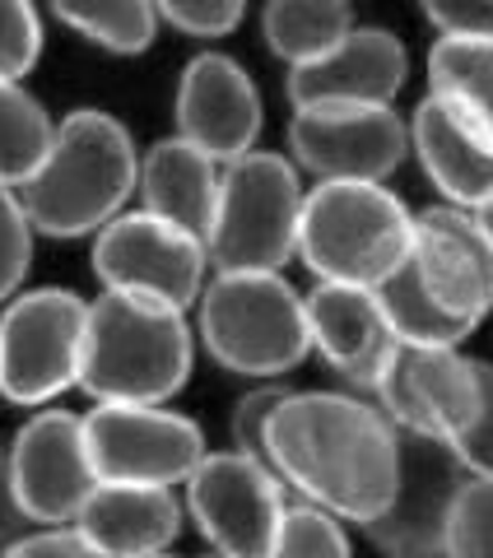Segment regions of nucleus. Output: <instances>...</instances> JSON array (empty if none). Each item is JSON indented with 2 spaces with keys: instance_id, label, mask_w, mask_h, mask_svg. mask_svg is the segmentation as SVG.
<instances>
[{
  "instance_id": "obj_27",
  "label": "nucleus",
  "mask_w": 493,
  "mask_h": 558,
  "mask_svg": "<svg viewBox=\"0 0 493 558\" xmlns=\"http://www.w3.org/2000/svg\"><path fill=\"white\" fill-rule=\"evenodd\" d=\"M270 554H279V558H345L349 554L345 521L330 508H322V502L289 494L285 508H279V521H275Z\"/></svg>"
},
{
  "instance_id": "obj_33",
  "label": "nucleus",
  "mask_w": 493,
  "mask_h": 558,
  "mask_svg": "<svg viewBox=\"0 0 493 558\" xmlns=\"http://www.w3.org/2000/svg\"><path fill=\"white\" fill-rule=\"evenodd\" d=\"M279 396H285V387L266 381V387H252L233 405V447L238 451H246V457H256V461H266V424H270V414L279 405Z\"/></svg>"
},
{
  "instance_id": "obj_31",
  "label": "nucleus",
  "mask_w": 493,
  "mask_h": 558,
  "mask_svg": "<svg viewBox=\"0 0 493 558\" xmlns=\"http://www.w3.org/2000/svg\"><path fill=\"white\" fill-rule=\"evenodd\" d=\"M154 10L187 38H228L246 20V0H154Z\"/></svg>"
},
{
  "instance_id": "obj_36",
  "label": "nucleus",
  "mask_w": 493,
  "mask_h": 558,
  "mask_svg": "<svg viewBox=\"0 0 493 558\" xmlns=\"http://www.w3.org/2000/svg\"><path fill=\"white\" fill-rule=\"evenodd\" d=\"M474 215V223H480V233H484V242H489V252H493V196H484L480 205L470 209Z\"/></svg>"
},
{
  "instance_id": "obj_16",
  "label": "nucleus",
  "mask_w": 493,
  "mask_h": 558,
  "mask_svg": "<svg viewBox=\"0 0 493 558\" xmlns=\"http://www.w3.org/2000/svg\"><path fill=\"white\" fill-rule=\"evenodd\" d=\"M410 266L452 317L480 326L493 312V252L470 209L447 201L419 209L410 238Z\"/></svg>"
},
{
  "instance_id": "obj_6",
  "label": "nucleus",
  "mask_w": 493,
  "mask_h": 558,
  "mask_svg": "<svg viewBox=\"0 0 493 558\" xmlns=\"http://www.w3.org/2000/svg\"><path fill=\"white\" fill-rule=\"evenodd\" d=\"M303 178L270 149H246L219 168V201L205 233L209 270H285L298 252Z\"/></svg>"
},
{
  "instance_id": "obj_18",
  "label": "nucleus",
  "mask_w": 493,
  "mask_h": 558,
  "mask_svg": "<svg viewBox=\"0 0 493 558\" xmlns=\"http://www.w3.org/2000/svg\"><path fill=\"white\" fill-rule=\"evenodd\" d=\"M308 312V340L330 368H336L349 387L373 391L382 377L392 349L400 344L386 326L377 293L363 284H336V279H316L303 293Z\"/></svg>"
},
{
  "instance_id": "obj_26",
  "label": "nucleus",
  "mask_w": 493,
  "mask_h": 558,
  "mask_svg": "<svg viewBox=\"0 0 493 558\" xmlns=\"http://www.w3.org/2000/svg\"><path fill=\"white\" fill-rule=\"evenodd\" d=\"M51 126H57V121L24 89V80L0 75V182L20 186L28 172L43 163Z\"/></svg>"
},
{
  "instance_id": "obj_25",
  "label": "nucleus",
  "mask_w": 493,
  "mask_h": 558,
  "mask_svg": "<svg viewBox=\"0 0 493 558\" xmlns=\"http://www.w3.org/2000/svg\"><path fill=\"white\" fill-rule=\"evenodd\" d=\"M51 14L112 57H140L158 38L154 0H47Z\"/></svg>"
},
{
  "instance_id": "obj_17",
  "label": "nucleus",
  "mask_w": 493,
  "mask_h": 558,
  "mask_svg": "<svg viewBox=\"0 0 493 558\" xmlns=\"http://www.w3.org/2000/svg\"><path fill=\"white\" fill-rule=\"evenodd\" d=\"M410 80V57L392 28L354 24L322 57L289 65L285 89L289 102H396Z\"/></svg>"
},
{
  "instance_id": "obj_20",
  "label": "nucleus",
  "mask_w": 493,
  "mask_h": 558,
  "mask_svg": "<svg viewBox=\"0 0 493 558\" xmlns=\"http://www.w3.org/2000/svg\"><path fill=\"white\" fill-rule=\"evenodd\" d=\"M75 526L94 545V558H154L182 535V502L164 484L98 480Z\"/></svg>"
},
{
  "instance_id": "obj_3",
  "label": "nucleus",
  "mask_w": 493,
  "mask_h": 558,
  "mask_svg": "<svg viewBox=\"0 0 493 558\" xmlns=\"http://www.w3.org/2000/svg\"><path fill=\"white\" fill-rule=\"evenodd\" d=\"M196 363V336L182 307L103 289L84 317L80 391L94 400H172Z\"/></svg>"
},
{
  "instance_id": "obj_24",
  "label": "nucleus",
  "mask_w": 493,
  "mask_h": 558,
  "mask_svg": "<svg viewBox=\"0 0 493 558\" xmlns=\"http://www.w3.org/2000/svg\"><path fill=\"white\" fill-rule=\"evenodd\" d=\"M429 89L456 102L493 140V38H437L429 51Z\"/></svg>"
},
{
  "instance_id": "obj_30",
  "label": "nucleus",
  "mask_w": 493,
  "mask_h": 558,
  "mask_svg": "<svg viewBox=\"0 0 493 558\" xmlns=\"http://www.w3.org/2000/svg\"><path fill=\"white\" fill-rule=\"evenodd\" d=\"M43 57V14L33 0H0V75L24 80Z\"/></svg>"
},
{
  "instance_id": "obj_23",
  "label": "nucleus",
  "mask_w": 493,
  "mask_h": 558,
  "mask_svg": "<svg viewBox=\"0 0 493 558\" xmlns=\"http://www.w3.org/2000/svg\"><path fill=\"white\" fill-rule=\"evenodd\" d=\"M373 293H377L382 317L400 344H461L474 330L470 322L452 317V312L424 289V279H419V270L410 266V256H405L382 284H373Z\"/></svg>"
},
{
  "instance_id": "obj_21",
  "label": "nucleus",
  "mask_w": 493,
  "mask_h": 558,
  "mask_svg": "<svg viewBox=\"0 0 493 558\" xmlns=\"http://www.w3.org/2000/svg\"><path fill=\"white\" fill-rule=\"evenodd\" d=\"M219 159H209L205 149H196L182 135H168L140 154V172H135V196L140 209L178 223L191 238L209 233L215 219V201H219Z\"/></svg>"
},
{
  "instance_id": "obj_22",
  "label": "nucleus",
  "mask_w": 493,
  "mask_h": 558,
  "mask_svg": "<svg viewBox=\"0 0 493 558\" xmlns=\"http://www.w3.org/2000/svg\"><path fill=\"white\" fill-rule=\"evenodd\" d=\"M349 28H354V5L349 0H266V10H261L266 47L285 65L322 57Z\"/></svg>"
},
{
  "instance_id": "obj_29",
  "label": "nucleus",
  "mask_w": 493,
  "mask_h": 558,
  "mask_svg": "<svg viewBox=\"0 0 493 558\" xmlns=\"http://www.w3.org/2000/svg\"><path fill=\"white\" fill-rule=\"evenodd\" d=\"M33 238H38V229H33L28 209L20 201V186L0 182V303L24 289L33 270Z\"/></svg>"
},
{
  "instance_id": "obj_1",
  "label": "nucleus",
  "mask_w": 493,
  "mask_h": 558,
  "mask_svg": "<svg viewBox=\"0 0 493 558\" xmlns=\"http://www.w3.org/2000/svg\"><path fill=\"white\" fill-rule=\"evenodd\" d=\"M266 461L289 494L368 526L396 494L400 428L345 391H285L266 424Z\"/></svg>"
},
{
  "instance_id": "obj_4",
  "label": "nucleus",
  "mask_w": 493,
  "mask_h": 558,
  "mask_svg": "<svg viewBox=\"0 0 493 558\" xmlns=\"http://www.w3.org/2000/svg\"><path fill=\"white\" fill-rule=\"evenodd\" d=\"M191 307L209 359L238 377H285L312 354L303 293L285 270H209Z\"/></svg>"
},
{
  "instance_id": "obj_14",
  "label": "nucleus",
  "mask_w": 493,
  "mask_h": 558,
  "mask_svg": "<svg viewBox=\"0 0 493 558\" xmlns=\"http://www.w3.org/2000/svg\"><path fill=\"white\" fill-rule=\"evenodd\" d=\"M461 480L466 470L452 457L447 442L400 433V480L392 502L363 526L368 539L382 554H400V558L447 554V517Z\"/></svg>"
},
{
  "instance_id": "obj_19",
  "label": "nucleus",
  "mask_w": 493,
  "mask_h": 558,
  "mask_svg": "<svg viewBox=\"0 0 493 558\" xmlns=\"http://www.w3.org/2000/svg\"><path fill=\"white\" fill-rule=\"evenodd\" d=\"M405 126H410V154L447 205L474 209L493 196V140L456 102L429 89Z\"/></svg>"
},
{
  "instance_id": "obj_32",
  "label": "nucleus",
  "mask_w": 493,
  "mask_h": 558,
  "mask_svg": "<svg viewBox=\"0 0 493 558\" xmlns=\"http://www.w3.org/2000/svg\"><path fill=\"white\" fill-rule=\"evenodd\" d=\"M447 447L466 475H493V363L484 359H480V410H474L470 428L456 433Z\"/></svg>"
},
{
  "instance_id": "obj_10",
  "label": "nucleus",
  "mask_w": 493,
  "mask_h": 558,
  "mask_svg": "<svg viewBox=\"0 0 493 558\" xmlns=\"http://www.w3.org/2000/svg\"><path fill=\"white\" fill-rule=\"evenodd\" d=\"M182 512L196 521L201 539L228 558H266L275 545V521L289 488L266 461L246 451H205L196 470L182 480Z\"/></svg>"
},
{
  "instance_id": "obj_2",
  "label": "nucleus",
  "mask_w": 493,
  "mask_h": 558,
  "mask_svg": "<svg viewBox=\"0 0 493 558\" xmlns=\"http://www.w3.org/2000/svg\"><path fill=\"white\" fill-rule=\"evenodd\" d=\"M140 154L112 112L80 108L51 126L43 163L20 182V201L43 238H94L135 196Z\"/></svg>"
},
{
  "instance_id": "obj_9",
  "label": "nucleus",
  "mask_w": 493,
  "mask_h": 558,
  "mask_svg": "<svg viewBox=\"0 0 493 558\" xmlns=\"http://www.w3.org/2000/svg\"><path fill=\"white\" fill-rule=\"evenodd\" d=\"M410 154L396 102H303L289 117V159L316 182H386Z\"/></svg>"
},
{
  "instance_id": "obj_7",
  "label": "nucleus",
  "mask_w": 493,
  "mask_h": 558,
  "mask_svg": "<svg viewBox=\"0 0 493 558\" xmlns=\"http://www.w3.org/2000/svg\"><path fill=\"white\" fill-rule=\"evenodd\" d=\"M84 317L89 303L70 289L10 293L0 312V396L38 410L80 387Z\"/></svg>"
},
{
  "instance_id": "obj_35",
  "label": "nucleus",
  "mask_w": 493,
  "mask_h": 558,
  "mask_svg": "<svg viewBox=\"0 0 493 558\" xmlns=\"http://www.w3.org/2000/svg\"><path fill=\"white\" fill-rule=\"evenodd\" d=\"M5 554L10 558H94V545L84 539V531L75 521H51L43 531L20 535Z\"/></svg>"
},
{
  "instance_id": "obj_28",
  "label": "nucleus",
  "mask_w": 493,
  "mask_h": 558,
  "mask_svg": "<svg viewBox=\"0 0 493 558\" xmlns=\"http://www.w3.org/2000/svg\"><path fill=\"white\" fill-rule=\"evenodd\" d=\"M452 558H493V475H466L447 517Z\"/></svg>"
},
{
  "instance_id": "obj_15",
  "label": "nucleus",
  "mask_w": 493,
  "mask_h": 558,
  "mask_svg": "<svg viewBox=\"0 0 493 558\" xmlns=\"http://www.w3.org/2000/svg\"><path fill=\"white\" fill-rule=\"evenodd\" d=\"M261 121H266V108H261L256 80L233 57L201 51L182 65L178 94H172V126L209 159L228 163L256 149Z\"/></svg>"
},
{
  "instance_id": "obj_8",
  "label": "nucleus",
  "mask_w": 493,
  "mask_h": 558,
  "mask_svg": "<svg viewBox=\"0 0 493 558\" xmlns=\"http://www.w3.org/2000/svg\"><path fill=\"white\" fill-rule=\"evenodd\" d=\"M84 442L98 480L178 488L205 457L196 418L168 410V400H94L84 414Z\"/></svg>"
},
{
  "instance_id": "obj_12",
  "label": "nucleus",
  "mask_w": 493,
  "mask_h": 558,
  "mask_svg": "<svg viewBox=\"0 0 493 558\" xmlns=\"http://www.w3.org/2000/svg\"><path fill=\"white\" fill-rule=\"evenodd\" d=\"M373 396L400 433L452 442L480 410V359H466L461 344H396Z\"/></svg>"
},
{
  "instance_id": "obj_5",
  "label": "nucleus",
  "mask_w": 493,
  "mask_h": 558,
  "mask_svg": "<svg viewBox=\"0 0 493 558\" xmlns=\"http://www.w3.org/2000/svg\"><path fill=\"white\" fill-rule=\"evenodd\" d=\"M414 215L386 182H316L303 191L298 252L316 279L373 289L410 256Z\"/></svg>"
},
{
  "instance_id": "obj_13",
  "label": "nucleus",
  "mask_w": 493,
  "mask_h": 558,
  "mask_svg": "<svg viewBox=\"0 0 493 558\" xmlns=\"http://www.w3.org/2000/svg\"><path fill=\"white\" fill-rule=\"evenodd\" d=\"M98 488V470L84 442V414L38 405L10 442V498L28 521H75Z\"/></svg>"
},
{
  "instance_id": "obj_11",
  "label": "nucleus",
  "mask_w": 493,
  "mask_h": 558,
  "mask_svg": "<svg viewBox=\"0 0 493 558\" xmlns=\"http://www.w3.org/2000/svg\"><path fill=\"white\" fill-rule=\"evenodd\" d=\"M94 275L103 289L140 293V299L191 312L209 275L205 242L149 209H121L94 233Z\"/></svg>"
},
{
  "instance_id": "obj_34",
  "label": "nucleus",
  "mask_w": 493,
  "mask_h": 558,
  "mask_svg": "<svg viewBox=\"0 0 493 558\" xmlns=\"http://www.w3.org/2000/svg\"><path fill=\"white\" fill-rule=\"evenodd\" d=\"M437 38H493V0H419Z\"/></svg>"
}]
</instances>
